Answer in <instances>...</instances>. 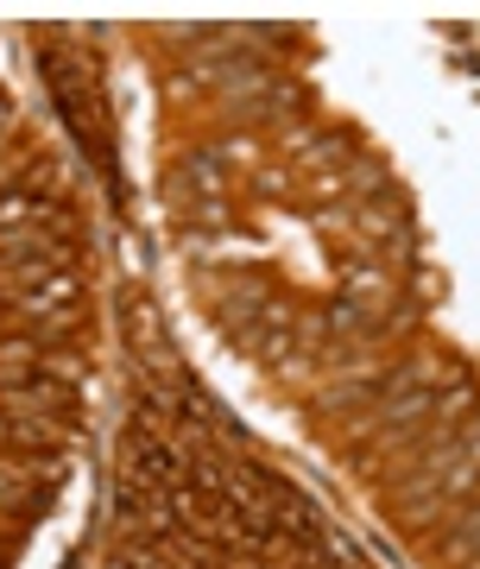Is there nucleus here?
<instances>
[{
    "label": "nucleus",
    "instance_id": "1",
    "mask_svg": "<svg viewBox=\"0 0 480 569\" xmlns=\"http://www.w3.org/2000/svg\"><path fill=\"white\" fill-rule=\"evenodd\" d=\"M120 468H127V481H140V488H183V475H190V462L146 425L120 437Z\"/></svg>",
    "mask_w": 480,
    "mask_h": 569
},
{
    "label": "nucleus",
    "instance_id": "2",
    "mask_svg": "<svg viewBox=\"0 0 480 569\" xmlns=\"http://www.w3.org/2000/svg\"><path fill=\"white\" fill-rule=\"evenodd\" d=\"M77 298H82V279L70 272V266L44 272V279H32L20 291L26 317H32V323H44V329H77Z\"/></svg>",
    "mask_w": 480,
    "mask_h": 569
},
{
    "label": "nucleus",
    "instance_id": "3",
    "mask_svg": "<svg viewBox=\"0 0 480 569\" xmlns=\"http://www.w3.org/2000/svg\"><path fill=\"white\" fill-rule=\"evenodd\" d=\"M32 222H44V203L32 197V190H7L0 197V234H20V228H32Z\"/></svg>",
    "mask_w": 480,
    "mask_h": 569
},
{
    "label": "nucleus",
    "instance_id": "4",
    "mask_svg": "<svg viewBox=\"0 0 480 569\" xmlns=\"http://www.w3.org/2000/svg\"><path fill=\"white\" fill-rule=\"evenodd\" d=\"M360 228H367V234H373V241H404V222L399 216H386V209H367V216H360Z\"/></svg>",
    "mask_w": 480,
    "mask_h": 569
},
{
    "label": "nucleus",
    "instance_id": "5",
    "mask_svg": "<svg viewBox=\"0 0 480 569\" xmlns=\"http://www.w3.org/2000/svg\"><path fill=\"white\" fill-rule=\"evenodd\" d=\"M108 569H159V557H114Z\"/></svg>",
    "mask_w": 480,
    "mask_h": 569
},
{
    "label": "nucleus",
    "instance_id": "6",
    "mask_svg": "<svg viewBox=\"0 0 480 569\" xmlns=\"http://www.w3.org/2000/svg\"><path fill=\"white\" fill-rule=\"evenodd\" d=\"M0 443H13V430H7V425H0Z\"/></svg>",
    "mask_w": 480,
    "mask_h": 569
}]
</instances>
